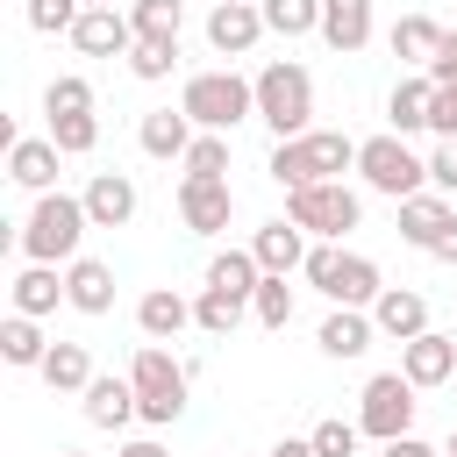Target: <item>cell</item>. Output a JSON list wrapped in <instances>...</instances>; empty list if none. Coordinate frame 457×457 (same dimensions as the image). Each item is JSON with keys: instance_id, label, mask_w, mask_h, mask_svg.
Here are the masks:
<instances>
[{"instance_id": "1", "label": "cell", "mask_w": 457, "mask_h": 457, "mask_svg": "<svg viewBox=\"0 0 457 457\" xmlns=\"http://www.w3.org/2000/svg\"><path fill=\"white\" fill-rule=\"evenodd\" d=\"M357 164V143L343 136V129H307V136H286L278 150H271V179L286 186V193H300V186H321V179H343Z\"/></svg>"}, {"instance_id": "2", "label": "cell", "mask_w": 457, "mask_h": 457, "mask_svg": "<svg viewBox=\"0 0 457 457\" xmlns=\"http://www.w3.org/2000/svg\"><path fill=\"white\" fill-rule=\"evenodd\" d=\"M86 228H93L86 200H71V193H36V207H29V221H21V250H29L36 264H71L79 243H86Z\"/></svg>"}, {"instance_id": "3", "label": "cell", "mask_w": 457, "mask_h": 457, "mask_svg": "<svg viewBox=\"0 0 457 457\" xmlns=\"http://www.w3.org/2000/svg\"><path fill=\"white\" fill-rule=\"evenodd\" d=\"M257 121L286 143V136H307V121H314V79L293 64V57H278V64H264L257 71Z\"/></svg>"}, {"instance_id": "4", "label": "cell", "mask_w": 457, "mask_h": 457, "mask_svg": "<svg viewBox=\"0 0 457 457\" xmlns=\"http://www.w3.org/2000/svg\"><path fill=\"white\" fill-rule=\"evenodd\" d=\"M179 107L193 114V129H236V121H250L257 114V79H236V71H193L186 79V93H179Z\"/></svg>"}, {"instance_id": "5", "label": "cell", "mask_w": 457, "mask_h": 457, "mask_svg": "<svg viewBox=\"0 0 457 457\" xmlns=\"http://www.w3.org/2000/svg\"><path fill=\"white\" fill-rule=\"evenodd\" d=\"M129 386H136V414H143L150 428H164V421L186 414V364H179L164 343H143V350H136Z\"/></svg>"}, {"instance_id": "6", "label": "cell", "mask_w": 457, "mask_h": 457, "mask_svg": "<svg viewBox=\"0 0 457 457\" xmlns=\"http://www.w3.org/2000/svg\"><path fill=\"white\" fill-rule=\"evenodd\" d=\"M300 271H307V286L328 293L336 307H371V300L386 293V286H378V264L357 257V250H336V243H314Z\"/></svg>"}, {"instance_id": "7", "label": "cell", "mask_w": 457, "mask_h": 457, "mask_svg": "<svg viewBox=\"0 0 457 457\" xmlns=\"http://www.w3.org/2000/svg\"><path fill=\"white\" fill-rule=\"evenodd\" d=\"M357 171H364L371 193H386V200H414L421 179H428V157H414L407 136L386 129V136H364V143H357Z\"/></svg>"}, {"instance_id": "8", "label": "cell", "mask_w": 457, "mask_h": 457, "mask_svg": "<svg viewBox=\"0 0 457 457\" xmlns=\"http://www.w3.org/2000/svg\"><path fill=\"white\" fill-rule=\"evenodd\" d=\"M421 386L407 378V371H378V378H364V393H357V428L364 436H378V443H393V436H414V400Z\"/></svg>"}, {"instance_id": "9", "label": "cell", "mask_w": 457, "mask_h": 457, "mask_svg": "<svg viewBox=\"0 0 457 457\" xmlns=\"http://www.w3.org/2000/svg\"><path fill=\"white\" fill-rule=\"evenodd\" d=\"M286 214L307 228V236H350L357 221H364V200L343 186V179H321V186H300V193H286Z\"/></svg>"}, {"instance_id": "10", "label": "cell", "mask_w": 457, "mask_h": 457, "mask_svg": "<svg viewBox=\"0 0 457 457\" xmlns=\"http://www.w3.org/2000/svg\"><path fill=\"white\" fill-rule=\"evenodd\" d=\"M228 214H236L228 179H179V221H186L193 236H221Z\"/></svg>"}, {"instance_id": "11", "label": "cell", "mask_w": 457, "mask_h": 457, "mask_svg": "<svg viewBox=\"0 0 457 457\" xmlns=\"http://www.w3.org/2000/svg\"><path fill=\"white\" fill-rule=\"evenodd\" d=\"M71 43H79L86 57H129V50H136V21H129L121 7H86V14L71 21Z\"/></svg>"}, {"instance_id": "12", "label": "cell", "mask_w": 457, "mask_h": 457, "mask_svg": "<svg viewBox=\"0 0 457 457\" xmlns=\"http://www.w3.org/2000/svg\"><path fill=\"white\" fill-rule=\"evenodd\" d=\"M257 36H264V7H257V0H221V7L207 14V43H214L221 57L257 50Z\"/></svg>"}, {"instance_id": "13", "label": "cell", "mask_w": 457, "mask_h": 457, "mask_svg": "<svg viewBox=\"0 0 457 457\" xmlns=\"http://www.w3.org/2000/svg\"><path fill=\"white\" fill-rule=\"evenodd\" d=\"M400 371H407L414 386H443V378H457V336H436V328L407 336V343H400Z\"/></svg>"}, {"instance_id": "14", "label": "cell", "mask_w": 457, "mask_h": 457, "mask_svg": "<svg viewBox=\"0 0 457 457\" xmlns=\"http://www.w3.org/2000/svg\"><path fill=\"white\" fill-rule=\"evenodd\" d=\"M79 200H86L93 228H129V221H136V179H129V171H93V186H86Z\"/></svg>"}, {"instance_id": "15", "label": "cell", "mask_w": 457, "mask_h": 457, "mask_svg": "<svg viewBox=\"0 0 457 457\" xmlns=\"http://www.w3.org/2000/svg\"><path fill=\"white\" fill-rule=\"evenodd\" d=\"M250 257H257L264 271H278V278H286V271H300V264H307V228H300L293 214H278V221H264V228L250 236Z\"/></svg>"}, {"instance_id": "16", "label": "cell", "mask_w": 457, "mask_h": 457, "mask_svg": "<svg viewBox=\"0 0 457 457\" xmlns=\"http://www.w3.org/2000/svg\"><path fill=\"white\" fill-rule=\"evenodd\" d=\"M57 143L50 136H21V143H7V179L14 186H29V193H50L57 186Z\"/></svg>"}, {"instance_id": "17", "label": "cell", "mask_w": 457, "mask_h": 457, "mask_svg": "<svg viewBox=\"0 0 457 457\" xmlns=\"http://www.w3.org/2000/svg\"><path fill=\"white\" fill-rule=\"evenodd\" d=\"M450 221H457V207H450L443 193H414V200H400V243H414V250H436Z\"/></svg>"}, {"instance_id": "18", "label": "cell", "mask_w": 457, "mask_h": 457, "mask_svg": "<svg viewBox=\"0 0 457 457\" xmlns=\"http://www.w3.org/2000/svg\"><path fill=\"white\" fill-rule=\"evenodd\" d=\"M321 43H328L336 57L364 50V43H371V0H321Z\"/></svg>"}, {"instance_id": "19", "label": "cell", "mask_w": 457, "mask_h": 457, "mask_svg": "<svg viewBox=\"0 0 457 457\" xmlns=\"http://www.w3.org/2000/svg\"><path fill=\"white\" fill-rule=\"evenodd\" d=\"M136 328H143L150 343H171L179 328H193V307H186L171 286H150V293L136 300Z\"/></svg>"}, {"instance_id": "20", "label": "cell", "mask_w": 457, "mask_h": 457, "mask_svg": "<svg viewBox=\"0 0 457 457\" xmlns=\"http://www.w3.org/2000/svg\"><path fill=\"white\" fill-rule=\"evenodd\" d=\"M371 321H378V336L407 343V336H421V328H428V300H421V293H400V286H386V293L371 300Z\"/></svg>"}, {"instance_id": "21", "label": "cell", "mask_w": 457, "mask_h": 457, "mask_svg": "<svg viewBox=\"0 0 457 457\" xmlns=\"http://www.w3.org/2000/svg\"><path fill=\"white\" fill-rule=\"evenodd\" d=\"M64 293H71V307H79V314H107V307H114V271H107L100 257H71Z\"/></svg>"}, {"instance_id": "22", "label": "cell", "mask_w": 457, "mask_h": 457, "mask_svg": "<svg viewBox=\"0 0 457 457\" xmlns=\"http://www.w3.org/2000/svg\"><path fill=\"white\" fill-rule=\"evenodd\" d=\"M371 336H378V321H371L364 307H336V314L321 321V336H314V343H321L328 357H364V350H371Z\"/></svg>"}, {"instance_id": "23", "label": "cell", "mask_w": 457, "mask_h": 457, "mask_svg": "<svg viewBox=\"0 0 457 457\" xmlns=\"http://www.w3.org/2000/svg\"><path fill=\"white\" fill-rule=\"evenodd\" d=\"M428 107H436V79L421 71V79H400L393 86V100H386V121H393V136H414V129H428Z\"/></svg>"}, {"instance_id": "24", "label": "cell", "mask_w": 457, "mask_h": 457, "mask_svg": "<svg viewBox=\"0 0 457 457\" xmlns=\"http://www.w3.org/2000/svg\"><path fill=\"white\" fill-rule=\"evenodd\" d=\"M136 136H143L150 157H186V150H193V114H186V107H179V114H171V107H150Z\"/></svg>"}, {"instance_id": "25", "label": "cell", "mask_w": 457, "mask_h": 457, "mask_svg": "<svg viewBox=\"0 0 457 457\" xmlns=\"http://www.w3.org/2000/svg\"><path fill=\"white\" fill-rule=\"evenodd\" d=\"M207 286H214V293H228V300H257V286H264V264H257L250 250H221V257L207 264Z\"/></svg>"}, {"instance_id": "26", "label": "cell", "mask_w": 457, "mask_h": 457, "mask_svg": "<svg viewBox=\"0 0 457 457\" xmlns=\"http://www.w3.org/2000/svg\"><path fill=\"white\" fill-rule=\"evenodd\" d=\"M36 371H43L50 393H86V386H93V357H86V343H50V357H43Z\"/></svg>"}, {"instance_id": "27", "label": "cell", "mask_w": 457, "mask_h": 457, "mask_svg": "<svg viewBox=\"0 0 457 457\" xmlns=\"http://www.w3.org/2000/svg\"><path fill=\"white\" fill-rule=\"evenodd\" d=\"M129 414H136V386L93 371V386H86V421H93V428H121Z\"/></svg>"}, {"instance_id": "28", "label": "cell", "mask_w": 457, "mask_h": 457, "mask_svg": "<svg viewBox=\"0 0 457 457\" xmlns=\"http://www.w3.org/2000/svg\"><path fill=\"white\" fill-rule=\"evenodd\" d=\"M57 300H71L64 278H57V264H36V257H29V271L14 278V314H50Z\"/></svg>"}, {"instance_id": "29", "label": "cell", "mask_w": 457, "mask_h": 457, "mask_svg": "<svg viewBox=\"0 0 457 457\" xmlns=\"http://www.w3.org/2000/svg\"><path fill=\"white\" fill-rule=\"evenodd\" d=\"M436 43H443V21H428V14H400V21H393V57H400V64L421 71V64L436 57Z\"/></svg>"}, {"instance_id": "30", "label": "cell", "mask_w": 457, "mask_h": 457, "mask_svg": "<svg viewBox=\"0 0 457 457\" xmlns=\"http://www.w3.org/2000/svg\"><path fill=\"white\" fill-rule=\"evenodd\" d=\"M0 357H7V364H21V371L50 357V336L36 328V314H7V321H0Z\"/></svg>"}, {"instance_id": "31", "label": "cell", "mask_w": 457, "mask_h": 457, "mask_svg": "<svg viewBox=\"0 0 457 457\" xmlns=\"http://www.w3.org/2000/svg\"><path fill=\"white\" fill-rule=\"evenodd\" d=\"M179 164H186V179H228V136L221 129H200Z\"/></svg>"}, {"instance_id": "32", "label": "cell", "mask_w": 457, "mask_h": 457, "mask_svg": "<svg viewBox=\"0 0 457 457\" xmlns=\"http://www.w3.org/2000/svg\"><path fill=\"white\" fill-rule=\"evenodd\" d=\"M264 7V29L271 36H307V29H321V0H257Z\"/></svg>"}, {"instance_id": "33", "label": "cell", "mask_w": 457, "mask_h": 457, "mask_svg": "<svg viewBox=\"0 0 457 457\" xmlns=\"http://www.w3.org/2000/svg\"><path fill=\"white\" fill-rule=\"evenodd\" d=\"M129 21H136V36H164V43H179L186 7H179V0H136V7H129Z\"/></svg>"}, {"instance_id": "34", "label": "cell", "mask_w": 457, "mask_h": 457, "mask_svg": "<svg viewBox=\"0 0 457 457\" xmlns=\"http://www.w3.org/2000/svg\"><path fill=\"white\" fill-rule=\"evenodd\" d=\"M171 64H179V43L136 36V50H129V71H136V79H171Z\"/></svg>"}, {"instance_id": "35", "label": "cell", "mask_w": 457, "mask_h": 457, "mask_svg": "<svg viewBox=\"0 0 457 457\" xmlns=\"http://www.w3.org/2000/svg\"><path fill=\"white\" fill-rule=\"evenodd\" d=\"M50 143H57L64 157H86V150L100 143V121H93V114H50Z\"/></svg>"}, {"instance_id": "36", "label": "cell", "mask_w": 457, "mask_h": 457, "mask_svg": "<svg viewBox=\"0 0 457 457\" xmlns=\"http://www.w3.org/2000/svg\"><path fill=\"white\" fill-rule=\"evenodd\" d=\"M250 314H257L264 328H286V321H293V286H286L278 271H264V286H257V300H250Z\"/></svg>"}, {"instance_id": "37", "label": "cell", "mask_w": 457, "mask_h": 457, "mask_svg": "<svg viewBox=\"0 0 457 457\" xmlns=\"http://www.w3.org/2000/svg\"><path fill=\"white\" fill-rule=\"evenodd\" d=\"M243 307H250V300H228V293H214V286H207V293L193 300V321H200L207 336H228V328L243 321Z\"/></svg>"}, {"instance_id": "38", "label": "cell", "mask_w": 457, "mask_h": 457, "mask_svg": "<svg viewBox=\"0 0 457 457\" xmlns=\"http://www.w3.org/2000/svg\"><path fill=\"white\" fill-rule=\"evenodd\" d=\"M43 114H93V86L86 79H50L43 86Z\"/></svg>"}, {"instance_id": "39", "label": "cell", "mask_w": 457, "mask_h": 457, "mask_svg": "<svg viewBox=\"0 0 457 457\" xmlns=\"http://www.w3.org/2000/svg\"><path fill=\"white\" fill-rule=\"evenodd\" d=\"M79 14H86V0H29V29H43V36L71 29Z\"/></svg>"}, {"instance_id": "40", "label": "cell", "mask_w": 457, "mask_h": 457, "mask_svg": "<svg viewBox=\"0 0 457 457\" xmlns=\"http://www.w3.org/2000/svg\"><path fill=\"white\" fill-rule=\"evenodd\" d=\"M357 436H364L357 421H321V428H314V450H321V457H357Z\"/></svg>"}, {"instance_id": "41", "label": "cell", "mask_w": 457, "mask_h": 457, "mask_svg": "<svg viewBox=\"0 0 457 457\" xmlns=\"http://www.w3.org/2000/svg\"><path fill=\"white\" fill-rule=\"evenodd\" d=\"M428 179H436V193H457V136H443V143H436Z\"/></svg>"}, {"instance_id": "42", "label": "cell", "mask_w": 457, "mask_h": 457, "mask_svg": "<svg viewBox=\"0 0 457 457\" xmlns=\"http://www.w3.org/2000/svg\"><path fill=\"white\" fill-rule=\"evenodd\" d=\"M421 71H428L436 86H450V79H457V29H443V43H436V57H428Z\"/></svg>"}, {"instance_id": "43", "label": "cell", "mask_w": 457, "mask_h": 457, "mask_svg": "<svg viewBox=\"0 0 457 457\" xmlns=\"http://www.w3.org/2000/svg\"><path fill=\"white\" fill-rule=\"evenodd\" d=\"M428 129H436V136H457V79H450V86H436V107H428Z\"/></svg>"}, {"instance_id": "44", "label": "cell", "mask_w": 457, "mask_h": 457, "mask_svg": "<svg viewBox=\"0 0 457 457\" xmlns=\"http://www.w3.org/2000/svg\"><path fill=\"white\" fill-rule=\"evenodd\" d=\"M386 457H450V450H428L421 436H393V443H386Z\"/></svg>"}, {"instance_id": "45", "label": "cell", "mask_w": 457, "mask_h": 457, "mask_svg": "<svg viewBox=\"0 0 457 457\" xmlns=\"http://www.w3.org/2000/svg\"><path fill=\"white\" fill-rule=\"evenodd\" d=\"M271 457H321V450H314V436H307V443H300V436H286V443H271Z\"/></svg>"}, {"instance_id": "46", "label": "cell", "mask_w": 457, "mask_h": 457, "mask_svg": "<svg viewBox=\"0 0 457 457\" xmlns=\"http://www.w3.org/2000/svg\"><path fill=\"white\" fill-rule=\"evenodd\" d=\"M114 457H164V443H150V436H136V443H121Z\"/></svg>"}, {"instance_id": "47", "label": "cell", "mask_w": 457, "mask_h": 457, "mask_svg": "<svg viewBox=\"0 0 457 457\" xmlns=\"http://www.w3.org/2000/svg\"><path fill=\"white\" fill-rule=\"evenodd\" d=\"M428 257H443V264H457V221H450V228H443V243H436V250H428Z\"/></svg>"}, {"instance_id": "48", "label": "cell", "mask_w": 457, "mask_h": 457, "mask_svg": "<svg viewBox=\"0 0 457 457\" xmlns=\"http://www.w3.org/2000/svg\"><path fill=\"white\" fill-rule=\"evenodd\" d=\"M86 7H114V0H86Z\"/></svg>"}, {"instance_id": "49", "label": "cell", "mask_w": 457, "mask_h": 457, "mask_svg": "<svg viewBox=\"0 0 457 457\" xmlns=\"http://www.w3.org/2000/svg\"><path fill=\"white\" fill-rule=\"evenodd\" d=\"M57 457H86V450H57Z\"/></svg>"}, {"instance_id": "50", "label": "cell", "mask_w": 457, "mask_h": 457, "mask_svg": "<svg viewBox=\"0 0 457 457\" xmlns=\"http://www.w3.org/2000/svg\"><path fill=\"white\" fill-rule=\"evenodd\" d=\"M450 457H457V428H450Z\"/></svg>"}]
</instances>
